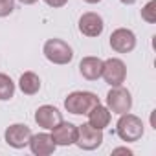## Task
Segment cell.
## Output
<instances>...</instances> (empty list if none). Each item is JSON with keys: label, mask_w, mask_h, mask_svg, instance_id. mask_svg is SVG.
<instances>
[{"label": "cell", "mask_w": 156, "mask_h": 156, "mask_svg": "<svg viewBox=\"0 0 156 156\" xmlns=\"http://www.w3.org/2000/svg\"><path fill=\"white\" fill-rule=\"evenodd\" d=\"M108 44L116 53H130L136 48V35L129 28H118L110 33Z\"/></svg>", "instance_id": "obj_7"}, {"label": "cell", "mask_w": 156, "mask_h": 156, "mask_svg": "<svg viewBox=\"0 0 156 156\" xmlns=\"http://www.w3.org/2000/svg\"><path fill=\"white\" fill-rule=\"evenodd\" d=\"M143 132H145V125L138 116H134L130 112L119 114V119L116 123V134L121 141H127V143L138 141V140H141Z\"/></svg>", "instance_id": "obj_2"}, {"label": "cell", "mask_w": 156, "mask_h": 156, "mask_svg": "<svg viewBox=\"0 0 156 156\" xmlns=\"http://www.w3.org/2000/svg\"><path fill=\"white\" fill-rule=\"evenodd\" d=\"M77 138V125L70 123V121H61L51 129V140L55 141L57 147H68L73 145Z\"/></svg>", "instance_id": "obj_10"}, {"label": "cell", "mask_w": 156, "mask_h": 156, "mask_svg": "<svg viewBox=\"0 0 156 156\" xmlns=\"http://www.w3.org/2000/svg\"><path fill=\"white\" fill-rule=\"evenodd\" d=\"M15 96V83L8 73L0 72V101H9Z\"/></svg>", "instance_id": "obj_16"}, {"label": "cell", "mask_w": 156, "mask_h": 156, "mask_svg": "<svg viewBox=\"0 0 156 156\" xmlns=\"http://www.w3.org/2000/svg\"><path fill=\"white\" fill-rule=\"evenodd\" d=\"M83 2H87V4H99L101 0H83Z\"/></svg>", "instance_id": "obj_23"}, {"label": "cell", "mask_w": 156, "mask_h": 156, "mask_svg": "<svg viewBox=\"0 0 156 156\" xmlns=\"http://www.w3.org/2000/svg\"><path fill=\"white\" fill-rule=\"evenodd\" d=\"M30 138H31V129L28 125H24V123H13L4 132V141L9 147H13V149H24V147H28Z\"/></svg>", "instance_id": "obj_8"}, {"label": "cell", "mask_w": 156, "mask_h": 156, "mask_svg": "<svg viewBox=\"0 0 156 156\" xmlns=\"http://www.w3.org/2000/svg\"><path fill=\"white\" fill-rule=\"evenodd\" d=\"M103 143V130L92 127L90 123H83L77 127V138L75 143L81 151H96Z\"/></svg>", "instance_id": "obj_5"}, {"label": "cell", "mask_w": 156, "mask_h": 156, "mask_svg": "<svg viewBox=\"0 0 156 156\" xmlns=\"http://www.w3.org/2000/svg\"><path fill=\"white\" fill-rule=\"evenodd\" d=\"M121 4H125V6H132V4H136L138 0H119Z\"/></svg>", "instance_id": "obj_22"}, {"label": "cell", "mask_w": 156, "mask_h": 156, "mask_svg": "<svg viewBox=\"0 0 156 156\" xmlns=\"http://www.w3.org/2000/svg\"><path fill=\"white\" fill-rule=\"evenodd\" d=\"M61 121H62V112L53 105H42L35 110V123L46 130H51Z\"/></svg>", "instance_id": "obj_11"}, {"label": "cell", "mask_w": 156, "mask_h": 156, "mask_svg": "<svg viewBox=\"0 0 156 156\" xmlns=\"http://www.w3.org/2000/svg\"><path fill=\"white\" fill-rule=\"evenodd\" d=\"M101 77L110 87L123 85L125 79H127V66H125V62L121 59H118V57H110V59L103 61V73H101Z\"/></svg>", "instance_id": "obj_6"}, {"label": "cell", "mask_w": 156, "mask_h": 156, "mask_svg": "<svg viewBox=\"0 0 156 156\" xmlns=\"http://www.w3.org/2000/svg\"><path fill=\"white\" fill-rule=\"evenodd\" d=\"M88 123L92 125V127H96V129H99V130H103V129H107L108 125H110V119H112V112L107 108V107H103L101 103L99 105H96L88 114Z\"/></svg>", "instance_id": "obj_14"}, {"label": "cell", "mask_w": 156, "mask_h": 156, "mask_svg": "<svg viewBox=\"0 0 156 156\" xmlns=\"http://www.w3.org/2000/svg\"><path fill=\"white\" fill-rule=\"evenodd\" d=\"M141 19L147 24H154L156 22V0H149V2L141 8Z\"/></svg>", "instance_id": "obj_17"}, {"label": "cell", "mask_w": 156, "mask_h": 156, "mask_svg": "<svg viewBox=\"0 0 156 156\" xmlns=\"http://www.w3.org/2000/svg\"><path fill=\"white\" fill-rule=\"evenodd\" d=\"M15 11V0H0V19L9 17Z\"/></svg>", "instance_id": "obj_18"}, {"label": "cell", "mask_w": 156, "mask_h": 156, "mask_svg": "<svg viewBox=\"0 0 156 156\" xmlns=\"http://www.w3.org/2000/svg\"><path fill=\"white\" fill-rule=\"evenodd\" d=\"M107 108L112 114H125L132 108V96L125 87H112L107 94Z\"/></svg>", "instance_id": "obj_4"}, {"label": "cell", "mask_w": 156, "mask_h": 156, "mask_svg": "<svg viewBox=\"0 0 156 156\" xmlns=\"http://www.w3.org/2000/svg\"><path fill=\"white\" fill-rule=\"evenodd\" d=\"M112 154H129V156H130V154H132V151H130V149H127V147H118V149H114V151H112Z\"/></svg>", "instance_id": "obj_20"}, {"label": "cell", "mask_w": 156, "mask_h": 156, "mask_svg": "<svg viewBox=\"0 0 156 156\" xmlns=\"http://www.w3.org/2000/svg\"><path fill=\"white\" fill-rule=\"evenodd\" d=\"M44 2L50 6V8H62L68 4V0H44Z\"/></svg>", "instance_id": "obj_19"}, {"label": "cell", "mask_w": 156, "mask_h": 156, "mask_svg": "<svg viewBox=\"0 0 156 156\" xmlns=\"http://www.w3.org/2000/svg\"><path fill=\"white\" fill-rule=\"evenodd\" d=\"M20 4H24V6H33L35 2H39V0H19Z\"/></svg>", "instance_id": "obj_21"}, {"label": "cell", "mask_w": 156, "mask_h": 156, "mask_svg": "<svg viewBox=\"0 0 156 156\" xmlns=\"http://www.w3.org/2000/svg\"><path fill=\"white\" fill-rule=\"evenodd\" d=\"M77 28L79 31L85 35V37H90V39H96L103 33L105 30V22H103V17L99 13H94V11H87L79 17V22H77Z\"/></svg>", "instance_id": "obj_9"}, {"label": "cell", "mask_w": 156, "mask_h": 156, "mask_svg": "<svg viewBox=\"0 0 156 156\" xmlns=\"http://www.w3.org/2000/svg\"><path fill=\"white\" fill-rule=\"evenodd\" d=\"M99 98L94 92H87V90H75L72 94L66 96L64 99V108L66 112L73 114V116H87L96 105H99Z\"/></svg>", "instance_id": "obj_1"}, {"label": "cell", "mask_w": 156, "mask_h": 156, "mask_svg": "<svg viewBox=\"0 0 156 156\" xmlns=\"http://www.w3.org/2000/svg\"><path fill=\"white\" fill-rule=\"evenodd\" d=\"M42 53L44 57L53 62V64H70L73 59V50L72 46L62 41V39H48L42 46Z\"/></svg>", "instance_id": "obj_3"}, {"label": "cell", "mask_w": 156, "mask_h": 156, "mask_svg": "<svg viewBox=\"0 0 156 156\" xmlns=\"http://www.w3.org/2000/svg\"><path fill=\"white\" fill-rule=\"evenodd\" d=\"M19 88L24 96H35L41 90V77L35 72H24L19 79Z\"/></svg>", "instance_id": "obj_15"}, {"label": "cell", "mask_w": 156, "mask_h": 156, "mask_svg": "<svg viewBox=\"0 0 156 156\" xmlns=\"http://www.w3.org/2000/svg\"><path fill=\"white\" fill-rule=\"evenodd\" d=\"M79 73L85 77L87 81H98L103 73V59L99 57H83L79 62Z\"/></svg>", "instance_id": "obj_13"}, {"label": "cell", "mask_w": 156, "mask_h": 156, "mask_svg": "<svg viewBox=\"0 0 156 156\" xmlns=\"http://www.w3.org/2000/svg\"><path fill=\"white\" fill-rule=\"evenodd\" d=\"M28 147H30V151H31L35 156H50V154H53L55 149H57L55 141L51 140V134H48V132L31 134Z\"/></svg>", "instance_id": "obj_12"}]
</instances>
